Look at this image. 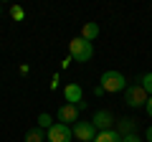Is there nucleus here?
Segmentation results:
<instances>
[{"mask_svg": "<svg viewBox=\"0 0 152 142\" xmlns=\"http://www.w3.org/2000/svg\"><path fill=\"white\" fill-rule=\"evenodd\" d=\"M69 56L71 61H76V64H86V61H91L94 56V43H89V41H84L81 36L74 41H69Z\"/></svg>", "mask_w": 152, "mask_h": 142, "instance_id": "nucleus-2", "label": "nucleus"}, {"mask_svg": "<svg viewBox=\"0 0 152 142\" xmlns=\"http://www.w3.org/2000/svg\"><path fill=\"white\" fill-rule=\"evenodd\" d=\"M102 94H107V91H104V89L96 84V86H94V97H102Z\"/></svg>", "mask_w": 152, "mask_h": 142, "instance_id": "nucleus-18", "label": "nucleus"}, {"mask_svg": "<svg viewBox=\"0 0 152 142\" xmlns=\"http://www.w3.org/2000/svg\"><path fill=\"white\" fill-rule=\"evenodd\" d=\"M43 140H46V132L41 127H31L26 132V142H43Z\"/></svg>", "mask_w": 152, "mask_h": 142, "instance_id": "nucleus-12", "label": "nucleus"}, {"mask_svg": "<svg viewBox=\"0 0 152 142\" xmlns=\"http://www.w3.org/2000/svg\"><path fill=\"white\" fill-rule=\"evenodd\" d=\"M94 142H122V135L117 130H107V132H96Z\"/></svg>", "mask_w": 152, "mask_h": 142, "instance_id": "nucleus-11", "label": "nucleus"}, {"mask_svg": "<svg viewBox=\"0 0 152 142\" xmlns=\"http://www.w3.org/2000/svg\"><path fill=\"white\" fill-rule=\"evenodd\" d=\"M145 140H147V142H152V127H147V132H145Z\"/></svg>", "mask_w": 152, "mask_h": 142, "instance_id": "nucleus-20", "label": "nucleus"}, {"mask_svg": "<svg viewBox=\"0 0 152 142\" xmlns=\"http://www.w3.org/2000/svg\"><path fill=\"white\" fill-rule=\"evenodd\" d=\"M122 142H142V140H140V135L134 132V135H127V137H122Z\"/></svg>", "mask_w": 152, "mask_h": 142, "instance_id": "nucleus-16", "label": "nucleus"}, {"mask_svg": "<svg viewBox=\"0 0 152 142\" xmlns=\"http://www.w3.org/2000/svg\"><path fill=\"white\" fill-rule=\"evenodd\" d=\"M46 140H48V142H71V140H74V132H71L69 124L53 122V127L46 132Z\"/></svg>", "mask_w": 152, "mask_h": 142, "instance_id": "nucleus-5", "label": "nucleus"}, {"mask_svg": "<svg viewBox=\"0 0 152 142\" xmlns=\"http://www.w3.org/2000/svg\"><path fill=\"white\" fill-rule=\"evenodd\" d=\"M99 86H102L107 94H117V91H124V89H127V79H124V74H122V71L109 69V71H104V74H102Z\"/></svg>", "mask_w": 152, "mask_h": 142, "instance_id": "nucleus-1", "label": "nucleus"}, {"mask_svg": "<svg viewBox=\"0 0 152 142\" xmlns=\"http://www.w3.org/2000/svg\"><path fill=\"white\" fill-rule=\"evenodd\" d=\"M36 127H41V130L48 132L51 127H53V117H51L48 112H41V114H38V119H36Z\"/></svg>", "mask_w": 152, "mask_h": 142, "instance_id": "nucleus-13", "label": "nucleus"}, {"mask_svg": "<svg viewBox=\"0 0 152 142\" xmlns=\"http://www.w3.org/2000/svg\"><path fill=\"white\" fill-rule=\"evenodd\" d=\"M114 130L119 132L122 137H127V135H134V130H137V122L132 119V117H122V119H117V127Z\"/></svg>", "mask_w": 152, "mask_h": 142, "instance_id": "nucleus-9", "label": "nucleus"}, {"mask_svg": "<svg viewBox=\"0 0 152 142\" xmlns=\"http://www.w3.org/2000/svg\"><path fill=\"white\" fill-rule=\"evenodd\" d=\"M64 97H66V104H81L84 102V91H81V86L79 84H66V89H64Z\"/></svg>", "mask_w": 152, "mask_h": 142, "instance_id": "nucleus-8", "label": "nucleus"}, {"mask_svg": "<svg viewBox=\"0 0 152 142\" xmlns=\"http://www.w3.org/2000/svg\"><path fill=\"white\" fill-rule=\"evenodd\" d=\"M71 132H74V137L79 142H94V140H96V130H94L91 122H81V119H79L74 127H71Z\"/></svg>", "mask_w": 152, "mask_h": 142, "instance_id": "nucleus-6", "label": "nucleus"}, {"mask_svg": "<svg viewBox=\"0 0 152 142\" xmlns=\"http://www.w3.org/2000/svg\"><path fill=\"white\" fill-rule=\"evenodd\" d=\"M145 112H147V114H150V117H152V97H150V99H147V104H145Z\"/></svg>", "mask_w": 152, "mask_h": 142, "instance_id": "nucleus-17", "label": "nucleus"}, {"mask_svg": "<svg viewBox=\"0 0 152 142\" xmlns=\"http://www.w3.org/2000/svg\"><path fill=\"white\" fill-rule=\"evenodd\" d=\"M140 86L147 91V97H152V71L142 74V79H140Z\"/></svg>", "mask_w": 152, "mask_h": 142, "instance_id": "nucleus-14", "label": "nucleus"}, {"mask_svg": "<svg viewBox=\"0 0 152 142\" xmlns=\"http://www.w3.org/2000/svg\"><path fill=\"white\" fill-rule=\"evenodd\" d=\"M28 71H31V66H28V64H23V66H20V74H23V76H28Z\"/></svg>", "mask_w": 152, "mask_h": 142, "instance_id": "nucleus-19", "label": "nucleus"}, {"mask_svg": "<svg viewBox=\"0 0 152 142\" xmlns=\"http://www.w3.org/2000/svg\"><path fill=\"white\" fill-rule=\"evenodd\" d=\"M0 13H3V8H0Z\"/></svg>", "mask_w": 152, "mask_h": 142, "instance_id": "nucleus-21", "label": "nucleus"}, {"mask_svg": "<svg viewBox=\"0 0 152 142\" xmlns=\"http://www.w3.org/2000/svg\"><path fill=\"white\" fill-rule=\"evenodd\" d=\"M81 38L89 41V43H91V41H96V38H99V26H96V23H84V28H81Z\"/></svg>", "mask_w": 152, "mask_h": 142, "instance_id": "nucleus-10", "label": "nucleus"}, {"mask_svg": "<svg viewBox=\"0 0 152 142\" xmlns=\"http://www.w3.org/2000/svg\"><path fill=\"white\" fill-rule=\"evenodd\" d=\"M10 15H13V20H23V18H26V10H23L20 5H13L10 8Z\"/></svg>", "mask_w": 152, "mask_h": 142, "instance_id": "nucleus-15", "label": "nucleus"}, {"mask_svg": "<svg viewBox=\"0 0 152 142\" xmlns=\"http://www.w3.org/2000/svg\"><path fill=\"white\" fill-rule=\"evenodd\" d=\"M147 99H150V97H147V91L140 86V84H132V86L127 84V89H124V104H127V107L140 109V107L147 104Z\"/></svg>", "mask_w": 152, "mask_h": 142, "instance_id": "nucleus-3", "label": "nucleus"}, {"mask_svg": "<svg viewBox=\"0 0 152 142\" xmlns=\"http://www.w3.org/2000/svg\"><path fill=\"white\" fill-rule=\"evenodd\" d=\"M56 119H58L61 124L74 127L76 122H79V109H76L74 104H61V107H58V112H56Z\"/></svg>", "mask_w": 152, "mask_h": 142, "instance_id": "nucleus-7", "label": "nucleus"}, {"mask_svg": "<svg viewBox=\"0 0 152 142\" xmlns=\"http://www.w3.org/2000/svg\"><path fill=\"white\" fill-rule=\"evenodd\" d=\"M91 124L96 132H107V130H114V124H117V119H114V114L109 109H96L91 117Z\"/></svg>", "mask_w": 152, "mask_h": 142, "instance_id": "nucleus-4", "label": "nucleus"}]
</instances>
